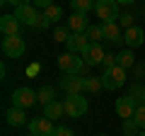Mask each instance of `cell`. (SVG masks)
Here are the masks:
<instances>
[{
    "label": "cell",
    "mask_w": 145,
    "mask_h": 136,
    "mask_svg": "<svg viewBox=\"0 0 145 136\" xmlns=\"http://www.w3.org/2000/svg\"><path fill=\"white\" fill-rule=\"evenodd\" d=\"M102 32H104V42H111V44L123 42V37L119 32V22H102Z\"/></svg>",
    "instance_id": "5bb4252c"
},
{
    "label": "cell",
    "mask_w": 145,
    "mask_h": 136,
    "mask_svg": "<svg viewBox=\"0 0 145 136\" xmlns=\"http://www.w3.org/2000/svg\"><path fill=\"white\" fill-rule=\"evenodd\" d=\"M97 0H70V7L72 12H80V15H87L89 10H94Z\"/></svg>",
    "instance_id": "44dd1931"
},
{
    "label": "cell",
    "mask_w": 145,
    "mask_h": 136,
    "mask_svg": "<svg viewBox=\"0 0 145 136\" xmlns=\"http://www.w3.org/2000/svg\"><path fill=\"white\" fill-rule=\"evenodd\" d=\"M53 136H72V131L68 129V126H56V134Z\"/></svg>",
    "instance_id": "836d02e7"
},
{
    "label": "cell",
    "mask_w": 145,
    "mask_h": 136,
    "mask_svg": "<svg viewBox=\"0 0 145 136\" xmlns=\"http://www.w3.org/2000/svg\"><path fill=\"white\" fill-rule=\"evenodd\" d=\"M133 119H135V124L140 126V131H145V105H140L138 110H135V114H133Z\"/></svg>",
    "instance_id": "83f0119b"
},
{
    "label": "cell",
    "mask_w": 145,
    "mask_h": 136,
    "mask_svg": "<svg viewBox=\"0 0 145 136\" xmlns=\"http://www.w3.org/2000/svg\"><path fill=\"white\" fill-rule=\"evenodd\" d=\"M29 131H31V136H53V134H56V129H53V119H48V117L29 119Z\"/></svg>",
    "instance_id": "52a82bcc"
},
{
    "label": "cell",
    "mask_w": 145,
    "mask_h": 136,
    "mask_svg": "<svg viewBox=\"0 0 145 136\" xmlns=\"http://www.w3.org/2000/svg\"><path fill=\"white\" fill-rule=\"evenodd\" d=\"M99 136H104V134H99Z\"/></svg>",
    "instance_id": "74e56055"
},
{
    "label": "cell",
    "mask_w": 145,
    "mask_h": 136,
    "mask_svg": "<svg viewBox=\"0 0 145 136\" xmlns=\"http://www.w3.org/2000/svg\"><path fill=\"white\" fill-rule=\"evenodd\" d=\"M70 34L72 32L68 29V27H56V29H53V39H56V42H68Z\"/></svg>",
    "instance_id": "4316f807"
},
{
    "label": "cell",
    "mask_w": 145,
    "mask_h": 136,
    "mask_svg": "<svg viewBox=\"0 0 145 136\" xmlns=\"http://www.w3.org/2000/svg\"><path fill=\"white\" fill-rule=\"evenodd\" d=\"M24 51H27V44H24V39H22L20 34L3 39V53H5L7 58H20Z\"/></svg>",
    "instance_id": "8992f818"
},
{
    "label": "cell",
    "mask_w": 145,
    "mask_h": 136,
    "mask_svg": "<svg viewBox=\"0 0 145 136\" xmlns=\"http://www.w3.org/2000/svg\"><path fill=\"white\" fill-rule=\"evenodd\" d=\"M119 5H131V3H135V0H116Z\"/></svg>",
    "instance_id": "e575fe53"
},
{
    "label": "cell",
    "mask_w": 145,
    "mask_h": 136,
    "mask_svg": "<svg viewBox=\"0 0 145 136\" xmlns=\"http://www.w3.org/2000/svg\"><path fill=\"white\" fill-rule=\"evenodd\" d=\"M135 110H138V107L131 102L128 95H126V97H119V100H116V114H119L121 119H133Z\"/></svg>",
    "instance_id": "4fadbf2b"
},
{
    "label": "cell",
    "mask_w": 145,
    "mask_h": 136,
    "mask_svg": "<svg viewBox=\"0 0 145 136\" xmlns=\"http://www.w3.org/2000/svg\"><path fill=\"white\" fill-rule=\"evenodd\" d=\"M65 46H68L70 53H82L85 49L89 46V39L85 37V34H70V39L65 42Z\"/></svg>",
    "instance_id": "2e32d148"
},
{
    "label": "cell",
    "mask_w": 145,
    "mask_h": 136,
    "mask_svg": "<svg viewBox=\"0 0 145 136\" xmlns=\"http://www.w3.org/2000/svg\"><path fill=\"white\" fill-rule=\"evenodd\" d=\"M85 66H87V63H85L82 56H78V53L65 51V53L58 56V68H61L65 75H80L85 71Z\"/></svg>",
    "instance_id": "6da1fadb"
},
{
    "label": "cell",
    "mask_w": 145,
    "mask_h": 136,
    "mask_svg": "<svg viewBox=\"0 0 145 136\" xmlns=\"http://www.w3.org/2000/svg\"><path fill=\"white\" fill-rule=\"evenodd\" d=\"M119 27L131 29V27H133V15H121V17H119Z\"/></svg>",
    "instance_id": "f546056e"
},
{
    "label": "cell",
    "mask_w": 145,
    "mask_h": 136,
    "mask_svg": "<svg viewBox=\"0 0 145 136\" xmlns=\"http://www.w3.org/2000/svg\"><path fill=\"white\" fill-rule=\"evenodd\" d=\"M63 107H65V117H85L89 110L87 100L82 97V95H68L65 100H63Z\"/></svg>",
    "instance_id": "7a4b0ae2"
},
{
    "label": "cell",
    "mask_w": 145,
    "mask_h": 136,
    "mask_svg": "<svg viewBox=\"0 0 145 136\" xmlns=\"http://www.w3.org/2000/svg\"><path fill=\"white\" fill-rule=\"evenodd\" d=\"M85 37L89 39V44H102L104 42V32H102V24H89L85 29Z\"/></svg>",
    "instance_id": "ffe728a7"
},
{
    "label": "cell",
    "mask_w": 145,
    "mask_h": 136,
    "mask_svg": "<svg viewBox=\"0 0 145 136\" xmlns=\"http://www.w3.org/2000/svg\"><path fill=\"white\" fill-rule=\"evenodd\" d=\"M80 56H82V61L87 63V66H102V61H104V56H106V51L102 49V44H89V46L85 49Z\"/></svg>",
    "instance_id": "ba28073f"
},
{
    "label": "cell",
    "mask_w": 145,
    "mask_h": 136,
    "mask_svg": "<svg viewBox=\"0 0 145 136\" xmlns=\"http://www.w3.org/2000/svg\"><path fill=\"white\" fill-rule=\"evenodd\" d=\"M44 117H48V119H63L65 117V107H63V102H58V100H53V102H48L46 107H44Z\"/></svg>",
    "instance_id": "ac0fdd59"
},
{
    "label": "cell",
    "mask_w": 145,
    "mask_h": 136,
    "mask_svg": "<svg viewBox=\"0 0 145 136\" xmlns=\"http://www.w3.org/2000/svg\"><path fill=\"white\" fill-rule=\"evenodd\" d=\"M114 66H119L116 53H106V56H104V61H102V68H104V71H109V68H114Z\"/></svg>",
    "instance_id": "f1b7e54d"
},
{
    "label": "cell",
    "mask_w": 145,
    "mask_h": 136,
    "mask_svg": "<svg viewBox=\"0 0 145 136\" xmlns=\"http://www.w3.org/2000/svg\"><path fill=\"white\" fill-rule=\"evenodd\" d=\"M34 102H39V95L31 88H17L15 92H12V107L29 110V107H34Z\"/></svg>",
    "instance_id": "277c9868"
},
{
    "label": "cell",
    "mask_w": 145,
    "mask_h": 136,
    "mask_svg": "<svg viewBox=\"0 0 145 136\" xmlns=\"http://www.w3.org/2000/svg\"><path fill=\"white\" fill-rule=\"evenodd\" d=\"M104 85H102V75H99V78H85V92H99V90H102Z\"/></svg>",
    "instance_id": "cb8c5ba5"
},
{
    "label": "cell",
    "mask_w": 145,
    "mask_h": 136,
    "mask_svg": "<svg viewBox=\"0 0 145 136\" xmlns=\"http://www.w3.org/2000/svg\"><path fill=\"white\" fill-rule=\"evenodd\" d=\"M15 15H17V20H20L22 24H27V27H36V22H39V15H36L34 5H22V7H15Z\"/></svg>",
    "instance_id": "8fae6325"
},
{
    "label": "cell",
    "mask_w": 145,
    "mask_h": 136,
    "mask_svg": "<svg viewBox=\"0 0 145 136\" xmlns=\"http://www.w3.org/2000/svg\"><path fill=\"white\" fill-rule=\"evenodd\" d=\"M31 5H34V7H41V10H46V7L53 5V0H31Z\"/></svg>",
    "instance_id": "4dcf8cb0"
},
{
    "label": "cell",
    "mask_w": 145,
    "mask_h": 136,
    "mask_svg": "<svg viewBox=\"0 0 145 136\" xmlns=\"http://www.w3.org/2000/svg\"><path fill=\"white\" fill-rule=\"evenodd\" d=\"M44 15H46L51 22H58V20L63 17V10H61L58 5H51V7H46V10H44Z\"/></svg>",
    "instance_id": "484cf974"
},
{
    "label": "cell",
    "mask_w": 145,
    "mask_h": 136,
    "mask_svg": "<svg viewBox=\"0 0 145 136\" xmlns=\"http://www.w3.org/2000/svg\"><path fill=\"white\" fill-rule=\"evenodd\" d=\"M143 66H145V61H143Z\"/></svg>",
    "instance_id": "8d00e7d4"
},
{
    "label": "cell",
    "mask_w": 145,
    "mask_h": 136,
    "mask_svg": "<svg viewBox=\"0 0 145 136\" xmlns=\"http://www.w3.org/2000/svg\"><path fill=\"white\" fill-rule=\"evenodd\" d=\"M48 24H51V20H48L46 15H39V22H36V29H46Z\"/></svg>",
    "instance_id": "1f68e13d"
},
{
    "label": "cell",
    "mask_w": 145,
    "mask_h": 136,
    "mask_svg": "<svg viewBox=\"0 0 145 136\" xmlns=\"http://www.w3.org/2000/svg\"><path fill=\"white\" fill-rule=\"evenodd\" d=\"M94 12L102 22H119V3L116 0H97Z\"/></svg>",
    "instance_id": "3957f363"
},
{
    "label": "cell",
    "mask_w": 145,
    "mask_h": 136,
    "mask_svg": "<svg viewBox=\"0 0 145 136\" xmlns=\"http://www.w3.org/2000/svg\"><path fill=\"white\" fill-rule=\"evenodd\" d=\"M22 29V22L17 20V15H3L0 17V32H3V37H15L20 34Z\"/></svg>",
    "instance_id": "30bf717a"
},
{
    "label": "cell",
    "mask_w": 145,
    "mask_h": 136,
    "mask_svg": "<svg viewBox=\"0 0 145 136\" xmlns=\"http://www.w3.org/2000/svg\"><path fill=\"white\" fill-rule=\"evenodd\" d=\"M0 3H3V5H5V3H12L15 7H22V5H31V0H0Z\"/></svg>",
    "instance_id": "d6a6232c"
},
{
    "label": "cell",
    "mask_w": 145,
    "mask_h": 136,
    "mask_svg": "<svg viewBox=\"0 0 145 136\" xmlns=\"http://www.w3.org/2000/svg\"><path fill=\"white\" fill-rule=\"evenodd\" d=\"M36 95H39V102H41L44 107H46L48 102H53V100H56V90H53L51 85H44V88L39 90V92H36Z\"/></svg>",
    "instance_id": "603a6c76"
},
{
    "label": "cell",
    "mask_w": 145,
    "mask_h": 136,
    "mask_svg": "<svg viewBox=\"0 0 145 136\" xmlns=\"http://www.w3.org/2000/svg\"><path fill=\"white\" fill-rule=\"evenodd\" d=\"M140 126L135 124V119H123V126H121V131H123V136H138L140 134Z\"/></svg>",
    "instance_id": "d4e9b609"
},
{
    "label": "cell",
    "mask_w": 145,
    "mask_h": 136,
    "mask_svg": "<svg viewBox=\"0 0 145 136\" xmlns=\"http://www.w3.org/2000/svg\"><path fill=\"white\" fill-rule=\"evenodd\" d=\"M123 83H126V71L121 66H114V68H109V71L102 73V85L106 90H119Z\"/></svg>",
    "instance_id": "5b68a950"
},
{
    "label": "cell",
    "mask_w": 145,
    "mask_h": 136,
    "mask_svg": "<svg viewBox=\"0 0 145 136\" xmlns=\"http://www.w3.org/2000/svg\"><path fill=\"white\" fill-rule=\"evenodd\" d=\"M61 88L65 90L68 95H82L85 92V78L82 75H63Z\"/></svg>",
    "instance_id": "9c48e42d"
},
{
    "label": "cell",
    "mask_w": 145,
    "mask_h": 136,
    "mask_svg": "<svg viewBox=\"0 0 145 136\" xmlns=\"http://www.w3.org/2000/svg\"><path fill=\"white\" fill-rule=\"evenodd\" d=\"M5 119H7V124H10V126H24V124H29L24 110H20V107H10L7 114H5Z\"/></svg>",
    "instance_id": "e0dca14e"
},
{
    "label": "cell",
    "mask_w": 145,
    "mask_h": 136,
    "mask_svg": "<svg viewBox=\"0 0 145 136\" xmlns=\"http://www.w3.org/2000/svg\"><path fill=\"white\" fill-rule=\"evenodd\" d=\"M116 58H119V66L123 68V71H128V68L135 66V56H133V49H123V51L116 53Z\"/></svg>",
    "instance_id": "d6986e66"
},
{
    "label": "cell",
    "mask_w": 145,
    "mask_h": 136,
    "mask_svg": "<svg viewBox=\"0 0 145 136\" xmlns=\"http://www.w3.org/2000/svg\"><path fill=\"white\" fill-rule=\"evenodd\" d=\"M128 97H131V102H133L135 107H140V105H145V88L143 85H131V92H128Z\"/></svg>",
    "instance_id": "7402d4cb"
},
{
    "label": "cell",
    "mask_w": 145,
    "mask_h": 136,
    "mask_svg": "<svg viewBox=\"0 0 145 136\" xmlns=\"http://www.w3.org/2000/svg\"><path fill=\"white\" fill-rule=\"evenodd\" d=\"M89 27L87 22V15H80V12H72L70 20H68V29L72 32V34H85V29Z\"/></svg>",
    "instance_id": "9a60e30c"
},
{
    "label": "cell",
    "mask_w": 145,
    "mask_h": 136,
    "mask_svg": "<svg viewBox=\"0 0 145 136\" xmlns=\"http://www.w3.org/2000/svg\"><path fill=\"white\" fill-rule=\"evenodd\" d=\"M138 136H145V131H140V134H138Z\"/></svg>",
    "instance_id": "d590c367"
},
{
    "label": "cell",
    "mask_w": 145,
    "mask_h": 136,
    "mask_svg": "<svg viewBox=\"0 0 145 136\" xmlns=\"http://www.w3.org/2000/svg\"><path fill=\"white\" fill-rule=\"evenodd\" d=\"M145 42V29H140V27H131V29H126V34H123V44L128 49H138L140 44Z\"/></svg>",
    "instance_id": "7c38bea8"
}]
</instances>
